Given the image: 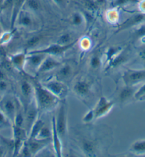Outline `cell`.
<instances>
[{"label":"cell","mask_w":145,"mask_h":157,"mask_svg":"<svg viewBox=\"0 0 145 157\" xmlns=\"http://www.w3.org/2000/svg\"><path fill=\"white\" fill-rule=\"evenodd\" d=\"M33 86L34 100L39 113L51 112L58 107L61 100L56 96L39 82H33Z\"/></svg>","instance_id":"6da1fadb"},{"label":"cell","mask_w":145,"mask_h":157,"mask_svg":"<svg viewBox=\"0 0 145 157\" xmlns=\"http://www.w3.org/2000/svg\"><path fill=\"white\" fill-rule=\"evenodd\" d=\"M55 127L63 144L67 140L68 134V105L66 100H61L58 105L56 116L55 117Z\"/></svg>","instance_id":"7a4b0ae2"},{"label":"cell","mask_w":145,"mask_h":157,"mask_svg":"<svg viewBox=\"0 0 145 157\" xmlns=\"http://www.w3.org/2000/svg\"><path fill=\"white\" fill-rule=\"evenodd\" d=\"M20 102L21 101L17 97L9 93L2 95L0 100V110L7 117L12 124Z\"/></svg>","instance_id":"3957f363"},{"label":"cell","mask_w":145,"mask_h":157,"mask_svg":"<svg viewBox=\"0 0 145 157\" xmlns=\"http://www.w3.org/2000/svg\"><path fill=\"white\" fill-rule=\"evenodd\" d=\"M78 40L76 39L73 43L68 45H62L58 44H53L48 46L44 48H35L26 51L27 53H44V54L51 56H63L68 50L74 46V45L77 43Z\"/></svg>","instance_id":"277c9868"},{"label":"cell","mask_w":145,"mask_h":157,"mask_svg":"<svg viewBox=\"0 0 145 157\" xmlns=\"http://www.w3.org/2000/svg\"><path fill=\"white\" fill-rule=\"evenodd\" d=\"M42 85L48 89L51 93L56 96L60 100H66L68 95V88L65 82L54 78V79L48 80Z\"/></svg>","instance_id":"5b68a950"},{"label":"cell","mask_w":145,"mask_h":157,"mask_svg":"<svg viewBox=\"0 0 145 157\" xmlns=\"http://www.w3.org/2000/svg\"><path fill=\"white\" fill-rule=\"evenodd\" d=\"M122 78L126 86H137L140 82H145V70L127 68L122 74Z\"/></svg>","instance_id":"8992f818"},{"label":"cell","mask_w":145,"mask_h":157,"mask_svg":"<svg viewBox=\"0 0 145 157\" xmlns=\"http://www.w3.org/2000/svg\"><path fill=\"white\" fill-rule=\"evenodd\" d=\"M48 55L44 53H26V63L24 70L26 73L36 74V72L42 62Z\"/></svg>","instance_id":"52a82bcc"},{"label":"cell","mask_w":145,"mask_h":157,"mask_svg":"<svg viewBox=\"0 0 145 157\" xmlns=\"http://www.w3.org/2000/svg\"><path fill=\"white\" fill-rule=\"evenodd\" d=\"M36 24V21L33 13L24 9L20 11L15 22V26L17 25L26 29H35Z\"/></svg>","instance_id":"ba28073f"},{"label":"cell","mask_w":145,"mask_h":157,"mask_svg":"<svg viewBox=\"0 0 145 157\" xmlns=\"http://www.w3.org/2000/svg\"><path fill=\"white\" fill-rule=\"evenodd\" d=\"M19 92L21 94V102L25 109L34 100V90L32 82L26 80H21L19 85Z\"/></svg>","instance_id":"9c48e42d"},{"label":"cell","mask_w":145,"mask_h":157,"mask_svg":"<svg viewBox=\"0 0 145 157\" xmlns=\"http://www.w3.org/2000/svg\"><path fill=\"white\" fill-rule=\"evenodd\" d=\"M115 104V101L109 100L103 96L100 97L93 108L95 120L107 115L112 110Z\"/></svg>","instance_id":"30bf717a"},{"label":"cell","mask_w":145,"mask_h":157,"mask_svg":"<svg viewBox=\"0 0 145 157\" xmlns=\"http://www.w3.org/2000/svg\"><path fill=\"white\" fill-rule=\"evenodd\" d=\"M24 113H25L24 128L27 132L29 136V133L32 125L35 122V121L37 120V118L39 117V114H40L34 100L30 104H29L28 106L24 109Z\"/></svg>","instance_id":"8fae6325"},{"label":"cell","mask_w":145,"mask_h":157,"mask_svg":"<svg viewBox=\"0 0 145 157\" xmlns=\"http://www.w3.org/2000/svg\"><path fill=\"white\" fill-rule=\"evenodd\" d=\"M138 87L129 86L124 85L119 90L117 95V101L122 106L126 105L132 102L135 100V94Z\"/></svg>","instance_id":"7c38bea8"},{"label":"cell","mask_w":145,"mask_h":157,"mask_svg":"<svg viewBox=\"0 0 145 157\" xmlns=\"http://www.w3.org/2000/svg\"><path fill=\"white\" fill-rule=\"evenodd\" d=\"M51 131H52L51 142H52L54 153L56 156L61 157L63 156V144L61 137H60L59 133H58L56 127H55V116H53L52 117V120H51Z\"/></svg>","instance_id":"4fadbf2b"},{"label":"cell","mask_w":145,"mask_h":157,"mask_svg":"<svg viewBox=\"0 0 145 157\" xmlns=\"http://www.w3.org/2000/svg\"><path fill=\"white\" fill-rule=\"evenodd\" d=\"M62 65V63L59 60L53 58L51 56H47L44 61L42 62L41 66H39V69L36 72V75H42V74L48 73L51 71L58 69Z\"/></svg>","instance_id":"5bb4252c"},{"label":"cell","mask_w":145,"mask_h":157,"mask_svg":"<svg viewBox=\"0 0 145 157\" xmlns=\"http://www.w3.org/2000/svg\"><path fill=\"white\" fill-rule=\"evenodd\" d=\"M145 21V14L143 13H137V14H134L128 18L125 21H124L122 24H120L119 28H118L117 33L120 31L127 30L128 29H131L139 25L140 24L143 23Z\"/></svg>","instance_id":"9a60e30c"},{"label":"cell","mask_w":145,"mask_h":157,"mask_svg":"<svg viewBox=\"0 0 145 157\" xmlns=\"http://www.w3.org/2000/svg\"><path fill=\"white\" fill-rule=\"evenodd\" d=\"M92 86L90 82L86 80H78L73 85V90L78 97L86 98L90 95Z\"/></svg>","instance_id":"2e32d148"},{"label":"cell","mask_w":145,"mask_h":157,"mask_svg":"<svg viewBox=\"0 0 145 157\" xmlns=\"http://www.w3.org/2000/svg\"><path fill=\"white\" fill-rule=\"evenodd\" d=\"M26 52H19L14 54H12L9 56L10 61L14 68L19 72L25 71Z\"/></svg>","instance_id":"e0dca14e"},{"label":"cell","mask_w":145,"mask_h":157,"mask_svg":"<svg viewBox=\"0 0 145 157\" xmlns=\"http://www.w3.org/2000/svg\"><path fill=\"white\" fill-rule=\"evenodd\" d=\"M26 141H27L32 155L33 156L39 154L44 148L47 147L51 140H36V139H27Z\"/></svg>","instance_id":"ac0fdd59"},{"label":"cell","mask_w":145,"mask_h":157,"mask_svg":"<svg viewBox=\"0 0 145 157\" xmlns=\"http://www.w3.org/2000/svg\"><path fill=\"white\" fill-rule=\"evenodd\" d=\"M81 149L87 156H95L97 153V145L93 140L85 138L81 142Z\"/></svg>","instance_id":"d6986e66"},{"label":"cell","mask_w":145,"mask_h":157,"mask_svg":"<svg viewBox=\"0 0 145 157\" xmlns=\"http://www.w3.org/2000/svg\"><path fill=\"white\" fill-rule=\"evenodd\" d=\"M73 70L72 66L69 63L62 64L61 66L58 68L55 78L61 81L67 80L70 78L73 75Z\"/></svg>","instance_id":"ffe728a7"},{"label":"cell","mask_w":145,"mask_h":157,"mask_svg":"<svg viewBox=\"0 0 145 157\" xmlns=\"http://www.w3.org/2000/svg\"><path fill=\"white\" fill-rule=\"evenodd\" d=\"M128 54L125 51H122L121 52L114 57L110 61H109L108 68H106L107 71L110 70V69H113L122 66V64H124V63H126L128 60Z\"/></svg>","instance_id":"44dd1931"},{"label":"cell","mask_w":145,"mask_h":157,"mask_svg":"<svg viewBox=\"0 0 145 157\" xmlns=\"http://www.w3.org/2000/svg\"><path fill=\"white\" fill-rule=\"evenodd\" d=\"M25 0H12V12L11 16V29H14L15 22L20 11L23 9Z\"/></svg>","instance_id":"7402d4cb"},{"label":"cell","mask_w":145,"mask_h":157,"mask_svg":"<svg viewBox=\"0 0 145 157\" xmlns=\"http://www.w3.org/2000/svg\"><path fill=\"white\" fill-rule=\"evenodd\" d=\"M129 151L137 155H144L145 154V140L134 142L129 148Z\"/></svg>","instance_id":"603a6c76"},{"label":"cell","mask_w":145,"mask_h":157,"mask_svg":"<svg viewBox=\"0 0 145 157\" xmlns=\"http://www.w3.org/2000/svg\"><path fill=\"white\" fill-rule=\"evenodd\" d=\"M44 124H45V122L39 117L37 118V120L35 121V122L33 123L32 128L30 129L29 133L28 139H34L38 133L40 132V130L44 127Z\"/></svg>","instance_id":"cb8c5ba5"},{"label":"cell","mask_w":145,"mask_h":157,"mask_svg":"<svg viewBox=\"0 0 145 157\" xmlns=\"http://www.w3.org/2000/svg\"><path fill=\"white\" fill-rule=\"evenodd\" d=\"M69 22L74 26H81L85 24L86 20H85L84 15L82 12H75L69 18Z\"/></svg>","instance_id":"d4e9b609"},{"label":"cell","mask_w":145,"mask_h":157,"mask_svg":"<svg viewBox=\"0 0 145 157\" xmlns=\"http://www.w3.org/2000/svg\"><path fill=\"white\" fill-rule=\"evenodd\" d=\"M51 135H52L51 129L44 124L34 139L39 140H51Z\"/></svg>","instance_id":"484cf974"},{"label":"cell","mask_w":145,"mask_h":157,"mask_svg":"<svg viewBox=\"0 0 145 157\" xmlns=\"http://www.w3.org/2000/svg\"><path fill=\"white\" fill-rule=\"evenodd\" d=\"M23 9L31 12H37L40 9V4L38 0H25Z\"/></svg>","instance_id":"4316f807"},{"label":"cell","mask_w":145,"mask_h":157,"mask_svg":"<svg viewBox=\"0 0 145 157\" xmlns=\"http://www.w3.org/2000/svg\"><path fill=\"white\" fill-rule=\"evenodd\" d=\"M89 65L93 70H98L102 66V58L98 53H95L89 60Z\"/></svg>","instance_id":"83f0119b"},{"label":"cell","mask_w":145,"mask_h":157,"mask_svg":"<svg viewBox=\"0 0 145 157\" xmlns=\"http://www.w3.org/2000/svg\"><path fill=\"white\" fill-rule=\"evenodd\" d=\"M133 38L135 40H142L145 39V23L140 24L137 26V28L135 29L133 33Z\"/></svg>","instance_id":"f1b7e54d"},{"label":"cell","mask_w":145,"mask_h":157,"mask_svg":"<svg viewBox=\"0 0 145 157\" xmlns=\"http://www.w3.org/2000/svg\"><path fill=\"white\" fill-rule=\"evenodd\" d=\"M122 51V48L120 46H112L108 48L106 51L105 56H106V62L110 61L113 58L116 56L118 53H120Z\"/></svg>","instance_id":"f546056e"},{"label":"cell","mask_w":145,"mask_h":157,"mask_svg":"<svg viewBox=\"0 0 145 157\" xmlns=\"http://www.w3.org/2000/svg\"><path fill=\"white\" fill-rule=\"evenodd\" d=\"M140 0H113L111 3L113 8L122 7L128 5V4H138Z\"/></svg>","instance_id":"4dcf8cb0"},{"label":"cell","mask_w":145,"mask_h":157,"mask_svg":"<svg viewBox=\"0 0 145 157\" xmlns=\"http://www.w3.org/2000/svg\"><path fill=\"white\" fill-rule=\"evenodd\" d=\"M74 41H75V40H73L72 36H71L70 33H66L60 36L56 44L62 45V46H65V45H68L73 43Z\"/></svg>","instance_id":"1f68e13d"},{"label":"cell","mask_w":145,"mask_h":157,"mask_svg":"<svg viewBox=\"0 0 145 157\" xmlns=\"http://www.w3.org/2000/svg\"><path fill=\"white\" fill-rule=\"evenodd\" d=\"M12 123L9 118L0 110V129L12 127Z\"/></svg>","instance_id":"d6a6232c"},{"label":"cell","mask_w":145,"mask_h":157,"mask_svg":"<svg viewBox=\"0 0 145 157\" xmlns=\"http://www.w3.org/2000/svg\"><path fill=\"white\" fill-rule=\"evenodd\" d=\"M135 100L139 101L145 100V83L137 88L135 94Z\"/></svg>","instance_id":"836d02e7"},{"label":"cell","mask_w":145,"mask_h":157,"mask_svg":"<svg viewBox=\"0 0 145 157\" xmlns=\"http://www.w3.org/2000/svg\"><path fill=\"white\" fill-rule=\"evenodd\" d=\"M26 140L24 142V143L23 144V145H22V147L21 148V149H20L19 156H24V157L32 156V153H31V151L29 149V147L27 141Z\"/></svg>","instance_id":"e575fe53"},{"label":"cell","mask_w":145,"mask_h":157,"mask_svg":"<svg viewBox=\"0 0 145 157\" xmlns=\"http://www.w3.org/2000/svg\"><path fill=\"white\" fill-rule=\"evenodd\" d=\"M41 39V37L39 36H34L31 37L26 41V46L29 48L32 49L33 46H36L38 44H39Z\"/></svg>","instance_id":"d590c367"},{"label":"cell","mask_w":145,"mask_h":157,"mask_svg":"<svg viewBox=\"0 0 145 157\" xmlns=\"http://www.w3.org/2000/svg\"><path fill=\"white\" fill-rule=\"evenodd\" d=\"M82 122L86 123V124H88V123L92 122L93 120H95V113L94 110H93V108L92 109H90V110L87 112V113L85 114L83 117L82 119Z\"/></svg>","instance_id":"8d00e7d4"},{"label":"cell","mask_w":145,"mask_h":157,"mask_svg":"<svg viewBox=\"0 0 145 157\" xmlns=\"http://www.w3.org/2000/svg\"><path fill=\"white\" fill-rule=\"evenodd\" d=\"M83 4L86 10L90 12L97 10V4L93 0H85Z\"/></svg>","instance_id":"74e56055"},{"label":"cell","mask_w":145,"mask_h":157,"mask_svg":"<svg viewBox=\"0 0 145 157\" xmlns=\"http://www.w3.org/2000/svg\"><path fill=\"white\" fill-rule=\"evenodd\" d=\"M13 36V32H4L0 37V44L4 45L7 44L9 41L12 39Z\"/></svg>","instance_id":"f35d334b"},{"label":"cell","mask_w":145,"mask_h":157,"mask_svg":"<svg viewBox=\"0 0 145 157\" xmlns=\"http://www.w3.org/2000/svg\"><path fill=\"white\" fill-rule=\"evenodd\" d=\"M9 89V84L6 80H0V95H4L7 93Z\"/></svg>","instance_id":"ab89813d"},{"label":"cell","mask_w":145,"mask_h":157,"mask_svg":"<svg viewBox=\"0 0 145 157\" xmlns=\"http://www.w3.org/2000/svg\"><path fill=\"white\" fill-rule=\"evenodd\" d=\"M55 4H56L58 6H59L60 7L65 8L68 5L69 0H53Z\"/></svg>","instance_id":"60d3db41"},{"label":"cell","mask_w":145,"mask_h":157,"mask_svg":"<svg viewBox=\"0 0 145 157\" xmlns=\"http://www.w3.org/2000/svg\"><path fill=\"white\" fill-rule=\"evenodd\" d=\"M138 5H139L140 12L145 14V0H140Z\"/></svg>","instance_id":"b9f144b4"},{"label":"cell","mask_w":145,"mask_h":157,"mask_svg":"<svg viewBox=\"0 0 145 157\" xmlns=\"http://www.w3.org/2000/svg\"><path fill=\"white\" fill-rule=\"evenodd\" d=\"M139 56L140 58H142L144 61H145V46L139 51Z\"/></svg>","instance_id":"7bdbcfd3"},{"label":"cell","mask_w":145,"mask_h":157,"mask_svg":"<svg viewBox=\"0 0 145 157\" xmlns=\"http://www.w3.org/2000/svg\"><path fill=\"white\" fill-rule=\"evenodd\" d=\"M82 41H82L83 42V44L82 45V46L83 47V48H88V47L90 46V42H89L88 40L83 39Z\"/></svg>","instance_id":"ee69618b"},{"label":"cell","mask_w":145,"mask_h":157,"mask_svg":"<svg viewBox=\"0 0 145 157\" xmlns=\"http://www.w3.org/2000/svg\"><path fill=\"white\" fill-rule=\"evenodd\" d=\"M5 78H6V75L4 71L2 70V69H0V80H5Z\"/></svg>","instance_id":"f6af8a7d"},{"label":"cell","mask_w":145,"mask_h":157,"mask_svg":"<svg viewBox=\"0 0 145 157\" xmlns=\"http://www.w3.org/2000/svg\"><path fill=\"white\" fill-rule=\"evenodd\" d=\"M4 3H5V0H0V12L2 10V7H3Z\"/></svg>","instance_id":"bcb514c9"},{"label":"cell","mask_w":145,"mask_h":157,"mask_svg":"<svg viewBox=\"0 0 145 157\" xmlns=\"http://www.w3.org/2000/svg\"><path fill=\"white\" fill-rule=\"evenodd\" d=\"M4 154V149L2 147H0V156H3Z\"/></svg>","instance_id":"7dc6e473"},{"label":"cell","mask_w":145,"mask_h":157,"mask_svg":"<svg viewBox=\"0 0 145 157\" xmlns=\"http://www.w3.org/2000/svg\"><path fill=\"white\" fill-rule=\"evenodd\" d=\"M4 33L3 29H2V27L1 24H0V37H1V36L2 35V33Z\"/></svg>","instance_id":"c3c4849f"},{"label":"cell","mask_w":145,"mask_h":157,"mask_svg":"<svg viewBox=\"0 0 145 157\" xmlns=\"http://www.w3.org/2000/svg\"><path fill=\"white\" fill-rule=\"evenodd\" d=\"M2 44H0V53H2Z\"/></svg>","instance_id":"681fc988"}]
</instances>
